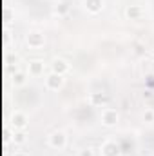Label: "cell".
<instances>
[{"instance_id": "obj_1", "label": "cell", "mask_w": 154, "mask_h": 156, "mask_svg": "<svg viewBox=\"0 0 154 156\" xmlns=\"http://www.w3.org/2000/svg\"><path fill=\"white\" fill-rule=\"evenodd\" d=\"M67 144V136L64 131H54L51 136H49V145L53 149H64Z\"/></svg>"}, {"instance_id": "obj_2", "label": "cell", "mask_w": 154, "mask_h": 156, "mask_svg": "<svg viewBox=\"0 0 154 156\" xmlns=\"http://www.w3.org/2000/svg\"><path fill=\"white\" fill-rule=\"evenodd\" d=\"M45 85H47V89H51V91H58V89L64 85V75L49 73V75L45 76Z\"/></svg>"}, {"instance_id": "obj_3", "label": "cell", "mask_w": 154, "mask_h": 156, "mask_svg": "<svg viewBox=\"0 0 154 156\" xmlns=\"http://www.w3.org/2000/svg\"><path fill=\"white\" fill-rule=\"evenodd\" d=\"M118 111L116 109H111V107H105L103 111H102V123L105 125V127H113L116 125V122H118Z\"/></svg>"}, {"instance_id": "obj_4", "label": "cell", "mask_w": 154, "mask_h": 156, "mask_svg": "<svg viewBox=\"0 0 154 156\" xmlns=\"http://www.w3.org/2000/svg\"><path fill=\"white\" fill-rule=\"evenodd\" d=\"M26 40H27V45H29V47H33V49H38V47H42V45L45 44V37H44L42 33H38V31L29 33Z\"/></svg>"}, {"instance_id": "obj_5", "label": "cell", "mask_w": 154, "mask_h": 156, "mask_svg": "<svg viewBox=\"0 0 154 156\" xmlns=\"http://www.w3.org/2000/svg\"><path fill=\"white\" fill-rule=\"evenodd\" d=\"M100 151H102V154L103 156H118L120 154V147H118V144L113 142V140L103 142L102 147H100Z\"/></svg>"}, {"instance_id": "obj_6", "label": "cell", "mask_w": 154, "mask_h": 156, "mask_svg": "<svg viewBox=\"0 0 154 156\" xmlns=\"http://www.w3.org/2000/svg\"><path fill=\"white\" fill-rule=\"evenodd\" d=\"M51 67H53V73H58V75H65L69 71V64L64 58H54Z\"/></svg>"}, {"instance_id": "obj_7", "label": "cell", "mask_w": 154, "mask_h": 156, "mask_svg": "<svg viewBox=\"0 0 154 156\" xmlns=\"http://www.w3.org/2000/svg\"><path fill=\"white\" fill-rule=\"evenodd\" d=\"M83 5H85V9H87L89 13L96 15V13L102 11V7H103V0H83Z\"/></svg>"}, {"instance_id": "obj_8", "label": "cell", "mask_w": 154, "mask_h": 156, "mask_svg": "<svg viewBox=\"0 0 154 156\" xmlns=\"http://www.w3.org/2000/svg\"><path fill=\"white\" fill-rule=\"evenodd\" d=\"M26 125H27V116H26L24 113H15V115H13V127H15V129L22 131Z\"/></svg>"}, {"instance_id": "obj_9", "label": "cell", "mask_w": 154, "mask_h": 156, "mask_svg": "<svg viewBox=\"0 0 154 156\" xmlns=\"http://www.w3.org/2000/svg\"><path fill=\"white\" fill-rule=\"evenodd\" d=\"M29 75H33V76L44 75V62H40V60L31 62V64H29Z\"/></svg>"}, {"instance_id": "obj_10", "label": "cell", "mask_w": 154, "mask_h": 156, "mask_svg": "<svg viewBox=\"0 0 154 156\" xmlns=\"http://www.w3.org/2000/svg\"><path fill=\"white\" fill-rule=\"evenodd\" d=\"M127 16L131 18V20H138L140 18V15H142V9L138 7V5H131V7H127Z\"/></svg>"}, {"instance_id": "obj_11", "label": "cell", "mask_w": 154, "mask_h": 156, "mask_svg": "<svg viewBox=\"0 0 154 156\" xmlns=\"http://www.w3.org/2000/svg\"><path fill=\"white\" fill-rule=\"evenodd\" d=\"M13 83L15 85H24L26 83V75L24 73H15L13 75Z\"/></svg>"}, {"instance_id": "obj_12", "label": "cell", "mask_w": 154, "mask_h": 156, "mask_svg": "<svg viewBox=\"0 0 154 156\" xmlns=\"http://www.w3.org/2000/svg\"><path fill=\"white\" fill-rule=\"evenodd\" d=\"M143 120L149 122V123H152L154 122V111L152 109H145V113H143Z\"/></svg>"}, {"instance_id": "obj_13", "label": "cell", "mask_w": 154, "mask_h": 156, "mask_svg": "<svg viewBox=\"0 0 154 156\" xmlns=\"http://www.w3.org/2000/svg\"><path fill=\"white\" fill-rule=\"evenodd\" d=\"M13 142H15V144H24V142H26V134H24V133H16V134L13 136Z\"/></svg>"}, {"instance_id": "obj_14", "label": "cell", "mask_w": 154, "mask_h": 156, "mask_svg": "<svg viewBox=\"0 0 154 156\" xmlns=\"http://www.w3.org/2000/svg\"><path fill=\"white\" fill-rule=\"evenodd\" d=\"M93 102H98V104H105L107 98L103 94H93Z\"/></svg>"}, {"instance_id": "obj_15", "label": "cell", "mask_w": 154, "mask_h": 156, "mask_svg": "<svg viewBox=\"0 0 154 156\" xmlns=\"http://www.w3.org/2000/svg\"><path fill=\"white\" fill-rule=\"evenodd\" d=\"M78 156H94V153H93L91 147H85V149H82V151L78 153Z\"/></svg>"}, {"instance_id": "obj_16", "label": "cell", "mask_w": 154, "mask_h": 156, "mask_svg": "<svg viewBox=\"0 0 154 156\" xmlns=\"http://www.w3.org/2000/svg\"><path fill=\"white\" fill-rule=\"evenodd\" d=\"M15 156H26L24 153H15Z\"/></svg>"}]
</instances>
